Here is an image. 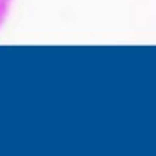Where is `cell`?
Returning a JSON list of instances; mask_svg holds the SVG:
<instances>
[{
  "instance_id": "6da1fadb",
  "label": "cell",
  "mask_w": 156,
  "mask_h": 156,
  "mask_svg": "<svg viewBox=\"0 0 156 156\" xmlns=\"http://www.w3.org/2000/svg\"><path fill=\"white\" fill-rule=\"evenodd\" d=\"M11 5H12V0H0V28H2V25L8 19V14L11 11Z\"/></svg>"
}]
</instances>
